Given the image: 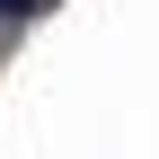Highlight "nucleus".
I'll list each match as a JSON object with an SVG mask.
<instances>
[{
    "mask_svg": "<svg viewBox=\"0 0 159 159\" xmlns=\"http://www.w3.org/2000/svg\"><path fill=\"white\" fill-rule=\"evenodd\" d=\"M44 9V0H0V27H9V18H35Z\"/></svg>",
    "mask_w": 159,
    "mask_h": 159,
    "instance_id": "nucleus-1",
    "label": "nucleus"
}]
</instances>
